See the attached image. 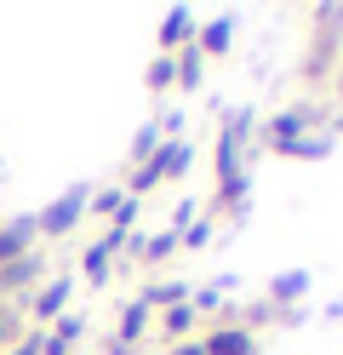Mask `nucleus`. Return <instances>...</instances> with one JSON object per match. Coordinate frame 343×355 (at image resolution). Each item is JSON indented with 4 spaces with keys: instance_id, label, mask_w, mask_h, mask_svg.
Here are the masks:
<instances>
[{
    "instance_id": "obj_1",
    "label": "nucleus",
    "mask_w": 343,
    "mask_h": 355,
    "mask_svg": "<svg viewBox=\"0 0 343 355\" xmlns=\"http://www.w3.org/2000/svg\"><path fill=\"white\" fill-rule=\"evenodd\" d=\"M212 349L218 355H246V338H240V332H223V338H212Z\"/></svg>"
}]
</instances>
